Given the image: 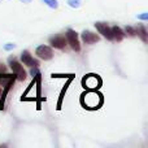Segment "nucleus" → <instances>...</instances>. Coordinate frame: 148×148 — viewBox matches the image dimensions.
Here are the masks:
<instances>
[{"mask_svg":"<svg viewBox=\"0 0 148 148\" xmlns=\"http://www.w3.org/2000/svg\"><path fill=\"white\" fill-rule=\"evenodd\" d=\"M31 75H33V77L39 75V70L36 69V66H35V69H31Z\"/></svg>","mask_w":148,"mask_h":148,"instance_id":"nucleus-17","label":"nucleus"},{"mask_svg":"<svg viewBox=\"0 0 148 148\" xmlns=\"http://www.w3.org/2000/svg\"><path fill=\"white\" fill-rule=\"evenodd\" d=\"M138 18H139V20H147V18H148V13H144V14L138 16Z\"/></svg>","mask_w":148,"mask_h":148,"instance_id":"nucleus-18","label":"nucleus"},{"mask_svg":"<svg viewBox=\"0 0 148 148\" xmlns=\"http://www.w3.org/2000/svg\"><path fill=\"white\" fill-rule=\"evenodd\" d=\"M66 42L70 44V47L74 49L75 52H78L81 49V44H79V39H78V34L74 30L69 29L66 31Z\"/></svg>","mask_w":148,"mask_h":148,"instance_id":"nucleus-3","label":"nucleus"},{"mask_svg":"<svg viewBox=\"0 0 148 148\" xmlns=\"http://www.w3.org/2000/svg\"><path fill=\"white\" fill-rule=\"evenodd\" d=\"M68 4L72 8H78L81 5V0H68Z\"/></svg>","mask_w":148,"mask_h":148,"instance_id":"nucleus-14","label":"nucleus"},{"mask_svg":"<svg viewBox=\"0 0 148 148\" xmlns=\"http://www.w3.org/2000/svg\"><path fill=\"white\" fill-rule=\"evenodd\" d=\"M110 30H112V38L116 39V40H122L123 36H125V34H123V31L121 30L118 26H113V27H110Z\"/></svg>","mask_w":148,"mask_h":148,"instance_id":"nucleus-10","label":"nucleus"},{"mask_svg":"<svg viewBox=\"0 0 148 148\" xmlns=\"http://www.w3.org/2000/svg\"><path fill=\"white\" fill-rule=\"evenodd\" d=\"M82 101H83V104L86 105L87 108H99V105L103 103V99H101V95L100 94L90 91L83 95Z\"/></svg>","mask_w":148,"mask_h":148,"instance_id":"nucleus-1","label":"nucleus"},{"mask_svg":"<svg viewBox=\"0 0 148 148\" xmlns=\"http://www.w3.org/2000/svg\"><path fill=\"white\" fill-rule=\"evenodd\" d=\"M49 43H51L52 47L55 48H59V49H62L65 46H66V38L64 35H56V36H52L49 39Z\"/></svg>","mask_w":148,"mask_h":148,"instance_id":"nucleus-6","label":"nucleus"},{"mask_svg":"<svg viewBox=\"0 0 148 148\" xmlns=\"http://www.w3.org/2000/svg\"><path fill=\"white\" fill-rule=\"evenodd\" d=\"M44 3H46L47 5H48L49 8H53V9H56L57 7H59V3H57V0H43Z\"/></svg>","mask_w":148,"mask_h":148,"instance_id":"nucleus-13","label":"nucleus"},{"mask_svg":"<svg viewBox=\"0 0 148 148\" xmlns=\"http://www.w3.org/2000/svg\"><path fill=\"white\" fill-rule=\"evenodd\" d=\"M82 40H83L86 44H92V43L99 42V36H97L95 33H92V31L84 30L83 33H82Z\"/></svg>","mask_w":148,"mask_h":148,"instance_id":"nucleus-9","label":"nucleus"},{"mask_svg":"<svg viewBox=\"0 0 148 148\" xmlns=\"http://www.w3.org/2000/svg\"><path fill=\"white\" fill-rule=\"evenodd\" d=\"M0 94H1V88H0Z\"/></svg>","mask_w":148,"mask_h":148,"instance_id":"nucleus-21","label":"nucleus"},{"mask_svg":"<svg viewBox=\"0 0 148 148\" xmlns=\"http://www.w3.org/2000/svg\"><path fill=\"white\" fill-rule=\"evenodd\" d=\"M21 61L23 62V65H27V66H38V61L34 60V57L30 55L29 51H23L21 53Z\"/></svg>","mask_w":148,"mask_h":148,"instance_id":"nucleus-8","label":"nucleus"},{"mask_svg":"<svg viewBox=\"0 0 148 148\" xmlns=\"http://www.w3.org/2000/svg\"><path fill=\"white\" fill-rule=\"evenodd\" d=\"M95 26H96L97 31H99V33L101 34L104 38H107V39H113V38H112V30H110V27L107 25V23L96 22V23H95Z\"/></svg>","mask_w":148,"mask_h":148,"instance_id":"nucleus-7","label":"nucleus"},{"mask_svg":"<svg viewBox=\"0 0 148 148\" xmlns=\"http://www.w3.org/2000/svg\"><path fill=\"white\" fill-rule=\"evenodd\" d=\"M13 48H16V44H13V43H7L4 46V49L5 51H12Z\"/></svg>","mask_w":148,"mask_h":148,"instance_id":"nucleus-16","label":"nucleus"},{"mask_svg":"<svg viewBox=\"0 0 148 148\" xmlns=\"http://www.w3.org/2000/svg\"><path fill=\"white\" fill-rule=\"evenodd\" d=\"M35 53L42 60H51L52 56H53V52H52L51 47H48V46H39L36 48Z\"/></svg>","mask_w":148,"mask_h":148,"instance_id":"nucleus-4","label":"nucleus"},{"mask_svg":"<svg viewBox=\"0 0 148 148\" xmlns=\"http://www.w3.org/2000/svg\"><path fill=\"white\" fill-rule=\"evenodd\" d=\"M5 70H7V68L4 66V64H1V62H0V73H4Z\"/></svg>","mask_w":148,"mask_h":148,"instance_id":"nucleus-19","label":"nucleus"},{"mask_svg":"<svg viewBox=\"0 0 148 148\" xmlns=\"http://www.w3.org/2000/svg\"><path fill=\"white\" fill-rule=\"evenodd\" d=\"M125 31H126V34H129V35H131V36L136 35V29L131 27V26H127V27L125 29Z\"/></svg>","mask_w":148,"mask_h":148,"instance_id":"nucleus-15","label":"nucleus"},{"mask_svg":"<svg viewBox=\"0 0 148 148\" xmlns=\"http://www.w3.org/2000/svg\"><path fill=\"white\" fill-rule=\"evenodd\" d=\"M9 65H10V69H12L13 73H14V75H17V78L20 79V81H23V79L26 78L25 70H23L22 65H21L17 60H14V59H12V57H10V59H9Z\"/></svg>","mask_w":148,"mask_h":148,"instance_id":"nucleus-2","label":"nucleus"},{"mask_svg":"<svg viewBox=\"0 0 148 148\" xmlns=\"http://www.w3.org/2000/svg\"><path fill=\"white\" fill-rule=\"evenodd\" d=\"M83 84L84 87H87V88L92 90V88H97V87L100 86V79L97 78L96 75H88L86 77V78L83 79Z\"/></svg>","mask_w":148,"mask_h":148,"instance_id":"nucleus-5","label":"nucleus"},{"mask_svg":"<svg viewBox=\"0 0 148 148\" xmlns=\"http://www.w3.org/2000/svg\"><path fill=\"white\" fill-rule=\"evenodd\" d=\"M21 1H22V3H30L31 0H21Z\"/></svg>","mask_w":148,"mask_h":148,"instance_id":"nucleus-20","label":"nucleus"},{"mask_svg":"<svg viewBox=\"0 0 148 148\" xmlns=\"http://www.w3.org/2000/svg\"><path fill=\"white\" fill-rule=\"evenodd\" d=\"M136 34L140 35L144 42L147 40V33H146V27H144V26H139V27L136 29Z\"/></svg>","mask_w":148,"mask_h":148,"instance_id":"nucleus-12","label":"nucleus"},{"mask_svg":"<svg viewBox=\"0 0 148 148\" xmlns=\"http://www.w3.org/2000/svg\"><path fill=\"white\" fill-rule=\"evenodd\" d=\"M13 79H16V75H9V74H3V73H0V84L8 83L9 81H13Z\"/></svg>","mask_w":148,"mask_h":148,"instance_id":"nucleus-11","label":"nucleus"}]
</instances>
